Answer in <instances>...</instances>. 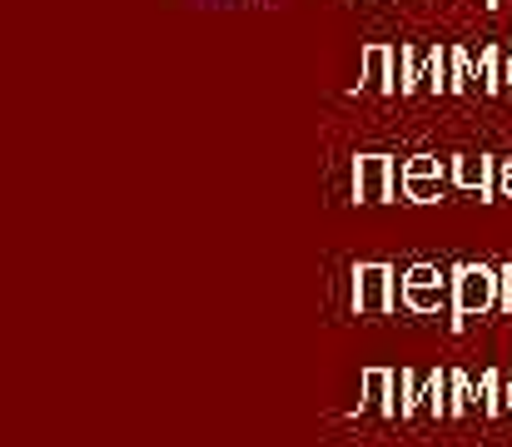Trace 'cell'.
Listing matches in <instances>:
<instances>
[{
	"label": "cell",
	"mask_w": 512,
	"mask_h": 447,
	"mask_svg": "<svg viewBox=\"0 0 512 447\" xmlns=\"http://www.w3.org/2000/svg\"><path fill=\"white\" fill-rule=\"evenodd\" d=\"M478 80H473V55L463 50V45H453V90L448 95H468Z\"/></svg>",
	"instance_id": "15"
},
{
	"label": "cell",
	"mask_w": 512,
	"mask_h": 447,
	"mask_svg": "<svg viewBox=\"0 0 512 447\" xmlns=\"http://www.w3.org/2000/svg\"><path fill=\"white\" fill-rule=\"evenodd\" d=\"M388 65H393V95H413L423 85V65H418V50L413 45H388Z\"/></svg>",
	"instance_id": "7"
},
{
	"label": "cell",
	"mask_w": 512,
	"mask_h": 447,
	"mask_svg": "<svg viewBox=\"0 0 512 447\" xmlns=\"http://www.w3.org/2000/svg\"><path fill=\"white\" fill-rule=\"evenodd\" d=\"M418 284H443L438 264H413V269H403V274H398V289H418Z\"/></svg>",
	"instance_id": "16"
},
{
	"label": "cell",
	"mask_w": 512,
	"mask_h": 447,
	"mask_svg": "<svg viewBox=\"0 0 512 447\" xmlns=\"http://www.w3.org/2000/svg\"><path fill=\"white\" fill-rule=\"evenodd\" d=\"M403 194V164L388 154H358L353 159V199L358 204H388Z\"/></svg>",
	"instance_id": "2"
},
{
	"label": "cell",
	"mask_w": 512,
	"mask_h": 447,
	"mask_svg": "<svg viewBox=\"0 0 512 447\" xmlns=\"http://www.w3.org/2000/svg\"><path fill=\"white\" fill-rule=\"evenodd\" d=\"M503 303V279L493 264H458L453 269V323L483 318Z\"/></svg>",
	"instance_id": "1"
},
{
	"label": "cell",
	"mask_w": 512,
	"mask_h": 447,
	"mask_svg": "<svg viewBox=\"0 0 512 447\" xmlns=\"http://www.w3.org/2000/svg\"><path fill=\"white\" fill-rule=\"evenodd\" d=\"M388 408H393V368H368V373H363L358 413H383V418H388Z\"/></svg>",
	"instance_id": "10"
},
{
	"label": "cell",
	"mask_w": 512,
	"mask_h": 447,
	"mask_svg": "<svg viewBox=\"0 0 512 447\" xmlns=\"http://www.w3.org/2000/svg\"><path fill=\"white\" fill-rule=\"evenodd\" d=\"M398 303V274L388 264H358L353 269V313L378 318Z\"/></svg>",
	"instance_id": "3"
},
{
	"label": "cell",
	"mask_w": 512,
	"mask_h": 447,
	"mask_svg": "<svg viewBox=\"0 0 512 447\" xmlns=\"http://www.w3.org/2000/svg\"><path fill=\"white\" fill-rule=\"evenodd\" d=\"M453 184L468 189V194H478V199H488L498 189V169H493L488 154H458L453 159Z\"/></svg>",
	"instance_id": "4"
},
{
	"label": "cell",
	"mask_w": 512,
	"mask_h": 447,
	"mask_svg": "<svg viewBox=\"0 0 512 447\" xmlns=\"http://www.w3.org/2000/svg\"><path fill=\"white\" fill-rule=\"evenodd\" d=\"M488 5H498V0H488Z\"/></svg>",
	"instance_id": "22"
},
{
	"label": "cell",
	"mask_w": 512,
	"mask_h": 447,
	"mask_svg": "<svg viewBox=\"0 0 512 447\" xmlns=\"http://www.w3.org/2000/svg\"><path fill=\"white\" fill-rule=\"evenodd\" d=\"M423 85L433 95H448L453 90V45H433L428 60H423Z\"/></svg>",
	"instance_id": "11"
},
{
	"label": "cell",
	"mask_w": 512,
	"mask_h": 447,
	"mask_svg": "<svg viewBox=\"0 0 512 447\" xmlns=\"http://www.w3.org/2000/svg\"><path fill=\"white\" fill-rule=\"evenodd\" d=\"M498 179H512V159H503V169H498Z\"/></svg>",
	"instance_id": "19"
},
{
	"label": "cell",
	"mask_w": 512,
	"mask_h": 447,
	"mask_svg": "<svg viewBox=\"0 0 512 447\" xmlns=\"http://www.w3.org/2000/svg\"><path fill=\"white\" fill-rule=\"evenodd\" d=\"M473 413H478V418L508 413V378H503L498 368H488V373L473 383Z\"/></svg>",
	"instance_id": "6"
},
{
	"label": "cell",
	"mask_w": 512,
	"mask_h": 447,
	"mask_svg": "<svg viewBox=\"0 0 512 447\" xmlns=\"http://www.w3.org/2000/svg\"><path fill=\"white\" fill-rule=\"evenodd\" d=\"M463 413H473V378L448 368V418H463Z\"/></svg>",
	"instance_id": "14"
},
{
	"label": "cell",
	"mask_w": 512,
	"mask_h": 447,
	"mask_svg": "<svg viewBox=\"0 0 512 447\" xmlns=\"http://www.w3.org/2000/svg\"><path fill=\"white\" fill-rule=\"evenodd\" d=\"M508 90H512V55H508Z\"/></svg>",
	"instance_id": "20"
},
{
	"label": "cell",
	"mask_w": 512,
	"mask_h": 447,
	"mask_svg": "<svg viewBox=\"0 0 512 447\" xmlns=\"http://www.w3.org/2000/svg\"><path fill=\"white\" fill-rule=\"evenodd\" d=\"M398 303L408 313H453V279L443 284H418V289H398Z\"/></svg>",
	"instance_id": "5"
},
{
	"label": "cell",
	"mask_w": 512,
	"mask_h": 447,
	"mask_svg": "<svg viewBox=\"0 0 512 447\" xmlns=\"http://www.w3.org/2000/svg\"><path fill=\"white\" fill-rule=\"evenodd\" d=\"M453 174H403V199L408 204H438Z\"/></svg>",
	"instance_id": "12"
},
{
	"label": "cell",
	"mask_w": 512,
	"mask_h": 447,
	"mask_svg": "<svg viewBox=\"0 0 512 447\" xmlns=\"http://www.w3.org/2000/svg\"><path fill=\"white\" fill-rule=\"evenodd\" d=\"M403 174H453V164H443L438 154H413L403 159Z\"/></svg>",
	"instance_id": "17"
},
{
	"label": "cell",
	"mask_w": 512,
	"mask_h": 447,
	"mask_svg": "<svg viewBox=\"0 0 512 447\" xmlns=\"http://www.w3.org/2000/svg\"><path fill=\"white\" fill-rule=\"evenodd\" d=\"M473 80H478L483 95H498V90L508 85V55H503L498 45H483V50L473 55Z\"/></svg>",
	"instance_id": "9"
},
{
	"label": "cell",
	"mask_w": 512,
	"mask_h": 447,
	"mask_svg": "<svg viewBox=\"0 0 512 447\" xmlns=\"http://www.w3.org/2000/svg\"><path fill=\"white\" fill-rule=\"evenodd\" d=\"M483 5H488V0H483Z\"/></svg>",
	"instance_id": "23"
},
{
	"label": "cell",
	"mask_w": 512,
	"mask_h": 447,
	"mask_svg": "<svg viewBox=\"0 0 512 447\" xmlns=\"http://www.w3.org/2000/svg\"><path fill=\"white\" fill-rule=\"evenodd\" d=\"M508 413H512V378H508Z\"/></svg>",
	"instance_id": "21"
},
{
	"label": "cell",
	"mask_w": 512,
	"mask_h": 447,
	"mask_svg": "<svg viewBox=\"0 0 512 447\" xmlns=\"http://www.w3.org/2000/svg\"><path fill=\"white\" fill-rule=\"evenodd\" d=\"M413 393H418V368H393V408H388V418H413Z\"/></svg>",
	"instance_id": "13"
},
{
	"label": "cell",
	"mask_w": 512,
	"mask_h": 447,
	"mask_svg": "<svg viewBox=\"0 0 512 447\" xmlns=\"http://www.w3.org/2000/svg\"><path fill=\"white\" fill-rule=\"evenodd\" d=\"M358 90H368V95H393L388 45H363V80H358Z\"/></svg>",
	"instance_id": "8"
},
{
	"label": "cell",
	"mask_w": 512,
	"mask_h": 447,
	"mask_svg": "<svg viewBox=\"0 0 512 447\" xmlns=\"http://www.w3.org/2000/svg\"><path fill=\"white\" fill-rule=\"evenodd\" d=\"M498 279H503V303H498V308H512V264L498 269Z\"/></svg>",
	"instance_id": "18"
}]
</instances>
